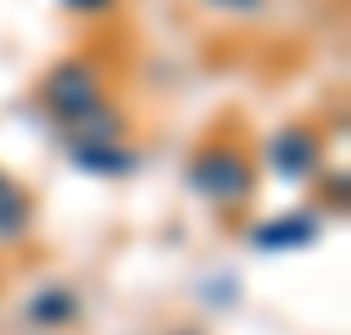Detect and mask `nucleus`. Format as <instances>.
<instances>
[{
    "label": "nucleus",
    "instance_id": "1",
    "mask_svg": "<svg viewBox=\"0 0 351 335\" xmlns=\"http://www.w3.org/2000/svg\"><path fill=\"white\" fill-rule=\"evenodd\" d=\"M189 189L199 194L205 204L231 210V204L252 199V189H257V168H252V158L236 142H210V147H199V152L189 158Z\"/></svg>",
    "mask_w": 351,
    "mask_h": 335
},
{
    "label": "nucleus",
    "instance_id": "2",
    "mask_svg": "<svg viewBox=\"0 0 351 335\" xmlns=\"http://www.w3.org/2000/svg\"><path fill=\"white\" fill-rule=\"evenodd\" d=\"M43 105H47V116L53 121H63L69 132H79L89 116H100L105 105V79L89 63H79V58H69V63H58V69L43 79Z\"/></svg>",
    "mask_w": 351,
    "mask_h": 335
},
{
    "label": "nucleus",
    "instance_id": "3",
    "mask_svg": "<svg viewBox=\"0 0 351 335\" xmlns=\"http://www.w3.org/2000/svg\"><path fill=\"white\" fill-rule=\"evenodd\" d=\"M267 168L278 178H293V184H304V178H315L325 168V142L315 126H304V121H293V126H278L273 132V142H267Z\"/></svg>",
    "mask_w": 351,
    "mask_h": 335
},
{
    "label": "nucleus",
    "instance_id": "4",
    "mask_svg": "<svg viewBox=\"0 0 351 335\" xmlns=\"http://www.w3.org/2000/svg\"><path fill=\"white\" fill-rule=\"evenodd\" d=\"M315 236H320V220L309 215V210H289V215L263 220V225L252 231V247L267 251V257H278V251H304V247H315Z\"/></svg>",
    "mask_w": 351,
    "mask_h": 335
},
{
    "label": "nucleus",
    "instance_id": "5",
    "mask_svg": "<svg viewBox=\"0 0 351 335\" xmlns=\"http://www.w3.org/2000/svg\"><path fill=\"white\" fill-rule=\"evenodd\" d=\"M32 236V194L0 168V247H16Z\"/></svg>",
    "mask_w": 351,
    "mask_h": 335
},
{
    "label": "nucleus",
    "instance_id": "6",
    "mask_svg": "<svg viewBox=\"0 0 351 335\" xmlns=\"http://www.w3.org/2000/svg\"><path fill=\"white\" fill-rule=\"evenodd\" d=\"M27 320L37 325V330H63V325L79 320V293L63 288V283H47V288L32 293L27 304Z\"/></svg>",
    "mask_w": 351,
    "mask_h": 335
},
{
    "label": "nucleus",
    "instance_id": "7",
    "mask_svg": "<svg viewBox=\"0 0 351 335\" xmlns=\"http://www.w3.org/2000/svg\"><path fill=\"white\" fill-rule=\"evenodd\" d=\"M69 158H73V168L100 173V178H116V173H132L136 168V158L121 142H69Z\"/></svg>",
    "mask_w": 351,
    "mask_h": 335
},
{
    "label": "nucleus",
    "instance_id": "8",
    "mask_svg": "<svg viewBox=\"0 0 351 335\" xmlns=\"http://www.w3.org/2000/svg\"><path fill=\"white\" fill-rule=\"evenodd\" d=\"M199 5H205V11H215V16H241V21L267 11V0H199Z\"/></svg>",
    "mask_w": 351,
    "mask_h": 335
},
{
    "label": "nucleus",
    "instance_id": "9",
    "mask_svg": "<svg viewBox=\"0 0 351 335\" xmlns=\"http://www.w3.org/2000/svg\"><path fill=\"white\" fill-rule=\"evenodd\" d=\"M63 5H69V11H79V16H105L116 0H63Z\"/></svg>",
    "mask_w": 351,
    "mask_h": 335
}]
</instances>
